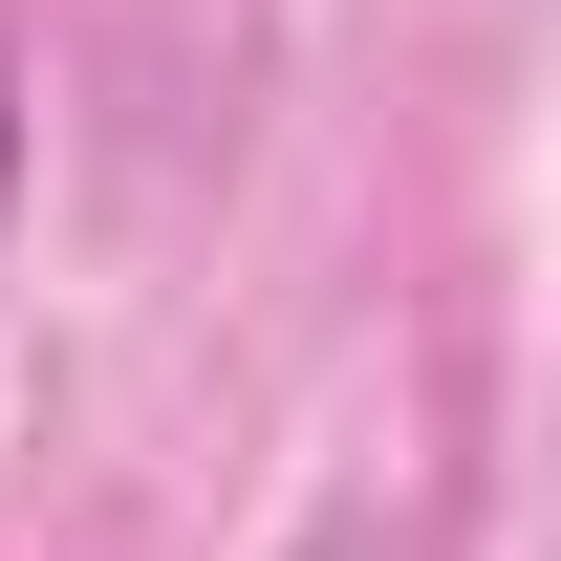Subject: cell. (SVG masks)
Masks as SVG:
<instances>
[{
	"label": "cell",
	"instance_id": "6da1fadb",
	"mask_svg": "<svg viewBox=\"0 0 561 561\" xmlns=\"http://www.w3.org/2000/svg\"><path fill=\"white\" fill-rule=\"evenodd\" d=\"M0 238H22V44H0Z\"/></svg>",
	"mask_w": 561,
	"mask_h": 561
}]
</instances>
